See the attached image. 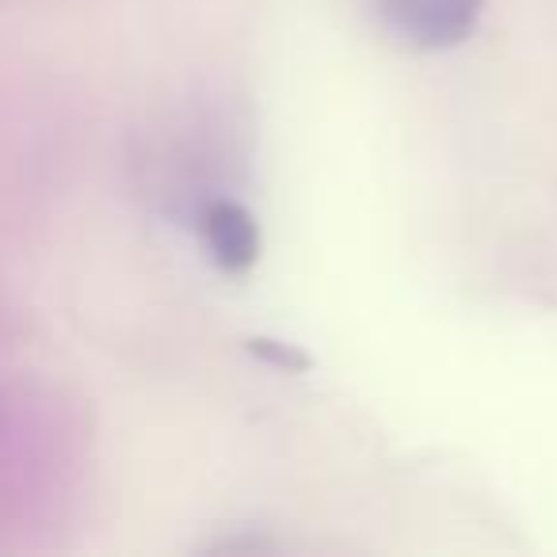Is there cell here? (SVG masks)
<instances>
[{"mask_svg":"<svg viewBox=\"0 0 557 557\" xmlns=\"http://www.w3.org/2000/svg\"><path fill=\"white\" fill-rule=\"evenodd\" d=\"M485 0H382L386 20L409 42L428 50L458 47L470 39Z\"/></svg>","mask_w":557,"mask_h":557,"instance_id":"obj_1","label":"cell"},{"mask_svg":"<svg viewBox=\"0 0 557 557\" xmlns=\"http://www.w3.org/2000/svg\"><path fill=\"white\" fill-rule=\"evenodd\" d=\"M248 351L268 359V363L283 367V371H306V367H310V359H306L302 351L287 348V344H278V341H263V336L260 341H248Z\"/></svg>","mask_w":557,"mask_h":557,"instance_id":"obj_3","label":"cell"},{"mask_svg":"<svg viewBox=\"0 0 557 557\" xmlns=\"http://www.w3.org/2000/svg\"><path fill=\"white\" fill-rule=\"evenodd\" d=\"M199 233L210 260L230 275H245L260 256V225L233 199H210L199 214Z\"/></svg>","mask_w":557,"mask_h":557,"instance_id":"obj_2","label":"cell"}]
</instances>
